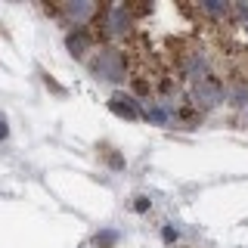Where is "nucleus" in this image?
I'll return each mask as SVG.
<instances>
[{
    "label": "nucleus",
    "mask_w": 248,
    "mask_h": 248,
    "mask_svg": "<svg viewBox=\"0 0 248 248\" xmlns=\"http://www.w3.org/2000/svg\"><path fill=\"white\" fill-rule=\"evenodd\" d=\"M90 72L96 81H106V84H124L130 78V62H127V53L115 44H103L96 46V53L87 59Z\"/></svg>",
    "instance_id": "obj_1"
},
{
    "label": "nucleus",
    "mask_w": 248,
    "mask_h": 248,
    "mask_svg": "<svg viewBox=\"0 0 248 248\" xmlns=\"http://www.w3.org/2000/svg\"><path fill=\"white\" fill-rule=\"evenodd\" d=\"M103 155H106V161H108V165H112L115 170H121V168H124V158H121L118 152H112V149H108V146L103 149Z\"/></svg>",
    "instance_id": "obj_7"
},
{
    "label": "nucleus",
    "mask_w": 248,
    "mask_h": 248,
    "mask_svg": "<svg viewBox=\"0 0 248 248\" xmlns=\"http://www.w3.org/2000/svg\"><path fill=\"white\" fill-rule=\"evenodd\" d=\"M10 137V127H6V115H0V143Z\"/></svg>",
    "instance_id": "obj_10"
},
{
    "label": "nucleus",
    "mask_w": 248,
    "mask_h": 248,
    "mask_svg": "<svg viewBox=\"0 0 248 248\" xmlns=\"http://www.w3.org/2000/svg\"><path fill=\"white\" fill-rule=\"evenodd\" d=\"M161 239H165V242H168V245H174V242H177V239H180V232H177L174 227H165V230H161Z\"/></svg>",
    "instance_id": "obj_9"
},
{
    "label": "nucleus",
    "mask_w": 248,
    "mask_h": 248,
    "mask_svg": "<svg viewBox=\"0 0 248 248\" xmlns=\"http://www.w3.org/2000/svg\"><path fill=\"white\" fill-rule=\"evenodd\" d=\"M227 103L236 108V112H245V108H248V81L227 84Z\"/></svg>",
    "instance_id": "obj_5"
},
{
    "label": "nucleus",
    "mask_w": 248,
    "mask_h": 248,
    "mask_svg": "<svg viewBox=\"0 0 248 248\" xmlns=\"http://www.w3.org/2000/svg\"><path fill=\"white\" fill-rule=\"evenodd\" d=\"M65 46H68V53H72L75 59H84L87 50H96V37H93L90 28H68Z\"/></svg>",
    "instance_id": "obj_4"
},
{
    "label": "nucleus",
    "mask_w": 248,
    "mask_h": 248,
    "mask_svg": "<svg viewBox=\"0 0 248 248\" xmlns=\"http://www.w3.org/2000/svg\"><path fill=\"white\" fill-rule=\"evenodd\" d=\"M108 108H112L118 118H127V121L143 118V103H140L134 93H121V90H115V93H112V99H108Z\"/></svg>",
    "instance_id": "obj_3"
},
{
    "label": "nucleus",
    "mask_w": 248,
    "mask_h": 248,
    "mask_svg": "<svg viewBox=\"0 0 248 248\" xmlns=\"http://www.w3.org/2000/svg\"><path fill=\"white\" fill-rule=\"evenodd\" d=\"M196 112H211V108L227 103V81L217 72L205 75L199 84H189V99H186Z\"/></svg>",
    "instance_id": "obj_2"
},
{
    "label": "nucleus",
    "mask_w": 248,
    "mask_h": 248,
    "mask_svg": "<svg viewBox=\"0 0 248 248\" xmlns=\"http://www.w3.org/2000/svg\"><path fill=\"white\" fill-rule=\"evenodd\" d=\"M93 245H96V248H115V245H118V232H115V230H103V232H96Z\"/></svg>",
    "instance_id": "obj_6"
},
{
    "label": "nucleus",
    "mask_w": 248,
    "mask_h": 248,
    "mask_svg": "<svg viewBox=\"0 0 248 248\" xmlns=\"http://www.w3.org/2000/svg\"><path fill=\"white\" fill-rule=\"evenodd\" d=\"M242 118H245V124H248V108H245V112H242Z\"/></svg>",
    "instance_id": "obj_11"
},
{
    "label": "nucleus",
    "mask_w": 248,
    "mask_h": 248,
    "mask_svg": "<svg viewBox=\"0 0 248 248\" xmlns=\"http://www.w3.org/2000/svg\"><path fill=\"white\" fill-rule=\"evenodd\" d=\"M149 208H152L149 196H137V199H134V211H137V214H146V211H149Z\"/></svg>",
    "instance_id": "obj_8"
}]
</instances>
